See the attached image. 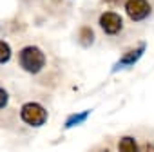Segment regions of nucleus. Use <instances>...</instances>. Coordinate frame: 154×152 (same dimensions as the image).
I'll return each instance as SVG.
<instances>
[{
	"label": "nucleus",
	"mask_w": 154,
	"mask_h": 152,
	"mask_svg": "<svg viewBox=\"0 0 154 152\" xmlns=\"http://www.w3.org/2000/svg\"><path fill=\"white\" fill-rule=\"evenodd\" d=\"M94 152H112V150H111L109 147H100V148H96Z\"/></svg>",
	"instance_id": "ddd939ff"
},
{
	"label": "nucleus",
	"mask_w": 154,
	"mask_h": 152,
	"mask_svg": "<svg viewBox=\"0 0 154 152\" xmlns=\"http://www.w3.org/2000/svg\"><path fill=\"white\" fill-rule=\"evenodd\" d=\"M9 105V93L0 85V111H4Z\"/></svg>",
	"instance_id": "9d476101"
},
{
	"label": "nucleus",
	"mask_w": 154,
	"mask_h": 152,
	"mask_svg": "<svg viewBox=\"0 0 154 152\" xmlns=\"http://www.w3.org/2000/svg\"><path fill=\"white\" fill-rule=\"evenodd\" d=\"M20 120H22L26 125H29V127H33V129H38V127H42V125L47 123L49 112H47V109H45L42 103H38V102H26V103L20 107Z\"/></svg>",
	"instance_id": "f03ea898"
},
{
	"label": "nucleus",
	"mask_w": 154,
	"mask_h": 152,
	"mask_svg": "<svg viewBox=\"0 0 154 152\" xmlns=\"http://www.w3.org/2000/svg\"><path fill=\"white\" fill-rule=\"evenodd\" d=\"M13 56V49L6 40H0V65H6Z\"/></svg>",
	"instance_id": "1a4fd4ad"
},
{
	"label": "nucleus",
	"mask_w": 154,
	"mask_h": 152,
	"mask_svg": "<svg viewBox=\"0 0 154 152\" xmlns=\"http://www.w3.org/2000/svg\"><path fill=\"white\" fill-rule=\"evenodd\" d=\"M94 40H96V35H94V31H93L89 26H82V27L78 29V44H80L84 49L91 47V45L94 44Z\"/></svg>",
	"instance_id": "6e6552de"
},
{
	"label": "nucleus",
	"mask_w": 154,
	"mask_h": 152,
	"mask_svg": "<svg viewBox=\"0 0 154 152\" xmlns=\"http://www.w3.org/2000/svg\"><path fill=\"white\" fill-rule=\"evenodd\" d=\"M141 152H154V143L147 141L145 145H141Z\"/></svg>",
	"instance_id": "9b49d317"
},
{
	"label": "nucleus",
	"mask_w": 154,
	"mask_h": 152,
	"mask_svg": "<svg viewBox=\"0 0 154 152\" xmlns=\"http://www.w3.org/2000/svg\"><path fill=\"white\" fill-rule=\"evenodd\" d=\"M123 8L131 22H143L152 15V6L149 0H125Z\"/></svg>",
	"instance_id": "7ed1b4c3"
},
{
	"label": "nucleus",
	"mask_w": 154,
	"mask_h": 152,
	"mask_svg": "<svg viewBox=\"0 0 154 152\" xmlns=\"http://www.w3.org/2000/svg\"><path fill=\"white\" fill-rule=\"evenodd\" d=\"M103 4H107V6H118V4H123L125 0H102Z\"/></svg>",
	"instance_id": "f8f14e48"
},
{
	"label": "nucleus",
	"mask_w": 154,
	"mask_h": 152,
	"mask_svg": "<svg viewBox=\"0 0 154 152\" xmlns=\"http://www.w3.org/2000/svg\"><path fill=\"white\" fill-rule=\"evenodd\" d=\"M116 148H118V152H141V147L138 145L136 138H132V136H122L118 139Z\"/></svg>",
	"instance_id": "0eeeda50"
},
{
	"label": "nucleus",
	"mask_w": 154,
	"mask_h": 152,
	"mask_svg": "<svg viewBox=\"0 0 154 152\" xmlns=\"http://www.w3.org/2000/svg\"><path fill=\"white\" fill-rule=\"evenodd\" d=\"M17 60H18V65L24 72L31 74V76H36L40 74L45 65H47V56L44 53V49L40 45H35V44H29V45H24L18 54H17Z\"/></svg>",
	"instance_id": "f257e3e1"
},
{
	"label": "nucleus",
	"mask_w": 154,
	"mask_h": 152,
	"mask_svg": "<svg viewBox=\"0 0 154 152\" xmlns=\"http://www.w3.org/2000/svg\"><path fill=\"white\" fill-rule=\"evenodd\" d=\"M145 51H147V42H141V44H138L136 47L129 49L127 53H123V54L118 58V62L112 65L111 72H112V74H116V72H120V71H125V69L134 67V65L140 62V58L145 54Z\"/></svg>",
	"instance_id": "20e7f679"
},
{
	"label": "nucleus",
	"mask_w": 154,
	"mask_h": 152,
	"mask_svg": "<svg viewBox=\"0 0 154 152\" xmlns=\"http://www.w3.org/2000/svg\"><path fill=\"white\" fill-rule=\"evenodd\" d=\"M98 26L103 35L107 36H118L123 31V18L116 11H103L98 18Z\"/></svg>",
	"instance_id": "39448f33"
},
{
	"label": "nucleus",
	"mask_w": 154,
	"mask_h": 152,
	"mask_svg": "<svg viewBox=\"0 0 154 152\" xmlns=\"http://www.w3.org/2000/svg\"><path fill=\"white\" fill-rule=\"evenodd\" d=\"M91 109H87V111H82V112H74V114H69L67 116V120L63 121V129L65 130H69V129H74V127H78V125H82V123H85L87 121V118L91 116Z\"/></svg>",
	"instance_id": "423d86ee"
}]
</instances>
